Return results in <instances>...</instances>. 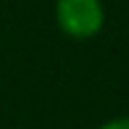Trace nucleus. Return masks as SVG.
I'll return each mask as SVG.
<instances>
[{
  "label": "nucleus",
  "instance_id": "obj_1",
  "mask_svg": "<svg viewBox=\"0 0 129 129\" xmlns=\"http://www.w3.org/2000/svg\"><path fill=\"white\" fill-rule=\"evenodd\" d=\"M55 24L71 40H90L100 34L105 8L100 0H55Z\"/></svg>",
  "mask_w": 129,
  "mask_h": 129
},
{
  "label": "nucleus",
  "instance_id": "obj_2",
  "mask_svg": "<svg viewBox=\"0 0 129 129\" xmlns=\"http://www.w3.org/2000/svg\"><path fill=\"white\" fill-rule=\"evenodd\" d=\"M98 129H129V116H116V119H108L105 124H100Z\"/></svg>",
  "mask_w": 129,
  "mask_h": 129
}]
</instances>
